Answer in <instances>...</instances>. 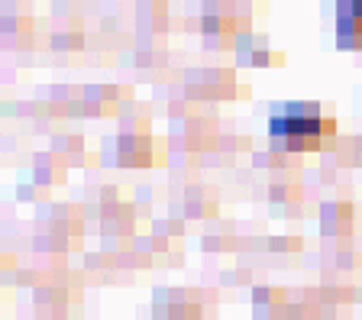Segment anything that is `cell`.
Returning a JSON list of instances; mask_svg holds the SVG:
<instances>
[{
    "mask_svg": "<svg viewBox=\"0 0 362 320\" xmlns=\"http://www.w3.org/2000/svg\"><path fill=\"white\" fill-rule=\"evenodd\" d=\"M269 130L275 139H288L291 146H308L317 143V139L327 133V123L320 120L317 114H285V117H275L269 123Z\"/></svg>",
    "mask_w": 362,
    "mask_h": 320,
    "instance_id": "cell-1",
    "label": "cell"
}]
</instances>
